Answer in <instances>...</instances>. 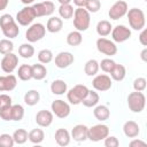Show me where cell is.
Instances as JSON below:
<instances>
[{
	"mask_svg": "<svg viewBox=\"0 0 147 147\" xmlns=\"http://www.w3.org/2000/svg\"><path fill=\"white\" fill-rule=\"evenodd\" d=\"M44 138H45V133L41 129H33L28 133V139L32 144H40L44 141Z\"/></svg>",
	"mask_w": 147,
	"mask_h": 147,
	"instance_id": "32",
	"label": "cell"
},
{
	"mask_svg": "<svg viewBox=\"0 0 147 147\" xmlns=\"http://www.w3.org/2000/svg\"><path fill=\"white\" fill-rule=\"evenodd\" d=\"M139 41L142 46H147V30L144 28L141 33L139 34Z\"/></svg>",
	"mask_w": 147,
	"mask_h": 147,
	"instance_id": "47",
	"label": "cell"
},
{
	"mask_svg": "<svg viewBox=\"0 0 147 147\" xmlns=\"http://www.w3.org/2000/svg\"><path fill=\"white\" fill-rule=\"evenodd\" d=\"M63 28V21L61 17L57 16H52L48 18L47 24H46V30L51 33H56L60 32Z\"/></svg>",
	"mask_w": 147,
	"mask_h": 147,
	"instance_id": "21",
	"label": "cell"
},
{
	"mask_svg": "<svg viewBox=\"0 0 147 147\" xmlns=\"http://www.w3.org/2000/svg\"><path fill=\"white\" fill-rule=\"evenodd\" d=\"M44 1H45V0H44Z\"/></svg>",
	"mask_w": 147,
	"mask_h": 147,
	"instance_id": "55",
	"label": "cell"
},
{
	"mask_svg": "<svg viewBox=\"0 0 147 147\" xmlns=\"http://www.w3.org/2000/svg\"><path fill=\"white\" fill-rule=\"evenodd\" d=\"M54 138H55V141H56V144L59 146H68L70 144L71 136H70L68 130H65V129H57L55 131Z\"/></svg>",
	"mask_w": 147,
	"mask_h": 147,
	"instance_id": "22",
	"label": "cell"
},
{
	"mask_svg": "<svg viewBox=\"0 0 147 147\" xmlns=\"http://www.w3.org/2000/svg\"><path fill=\"white\" fill-rule=\"evenodd\" d=\"M72 1L77 7H85V5L87 2V0H72Z\"/></svg>",
	"mask_w": 147,
	"mask_h": 147,
	"instance_id": "49",
	"label": "cell"
},
{
	"mask_svg": "<svg viewBox=\"0 0 147 147\" xmlns=\"http://www.w3.org/2000/svg\"><path fill=\"white\" fill-rule=\"evenodd\" d=\"M51 109L53 115H55L59 118H65L70 115V105L63 100H54L51 105Z\"/></svg>",
	"mask_w": 147,
	"mask_h": 147,
	"instance_id": "11",
	"label": "cell"
},
{
	"mask_svg": "<svg viewBox=\"0 0 147 147\" xmlns=\"http://www.w3.org/2000/svg\"><path fill=\"white\" fill-rule=\"evenodd\" d=\"M127 15V20H129V24L133 30H142L146 25V17H145V13L139 9V8H131L127 10L126 13Z\"/></svg>",
	"mask_w": 147,
	"mask_h": 147,
	"instance_id": "3",
	"label": "cell"
},
{
	"mask_svg": "<svg viewBox=\"0 0 147 147\" xmlns=\"http://www.w3.org/2000/svg\"><path fill=\"white\" fill-rule=\"evenodd\" d=\"M36 11L32 6H26L22 8L17 14H16V22L22 25V26H28L30 25L33 20L36 18Z\"/></svg>",
	"mask_w": 147,
	"mask_h": 147,
	"instance_id": "8",
	"label": "cell"
},
{
	"mask_svg": "<svg viewBox=\"0 0 147 147\" xmlns=\"http://www.w3.org/2000/svg\"><path fill=\"white\" fill-rule=\"evenodd\" d=\"M111 85H113L111 78L106 74L95 75V77L92 80V86L94 87V90L100 91V92H106V91L110 90Z\"/></svg>",
	"mask_w": 147,
	"mask_h": 147,
	"instance_id": "12",
	"label": "cell"
},
{
	"mask_svg": "<svg viewBox=\"0 0 147 147\" xmlns=\"http://www.w3.org/2000/svg\"><path fill=\"white\" fill-rule=\"evenodd\" d=\"M140 57L144 62H147V48H144L142 52L140 53Z\"/></svg>",
	"mask_w": 147,
	"mask_h": 147,
	"instance_id": "51",
	"label": "cell"
},
{
	"mask_svg": "<svg viewBox=\"0 0 147 147\" xmlns=\"http://www.w3.org/2000/svg\"><path fill=\"white\" fill-rule=\"evenodd\" d=\"M96 48L100 53L107 55V56H113L117 53V46L113 40H109L107 38H99L96 40Z\"/></svg>",
	"mask_w": 147,
	"mask_h": 147,
	"instance_id": "10",
	"label": "cell"
},
{
	"mask_svg": "<svg viewBox=\"0 0 147 147\" xmlns=\"http://www.w3.org/2000/svg\"><path fill=\"white\" fill-rule=\"evenodd\" d=\"M38 61L42 64H47L53 61V53L49 49H41L38 53Z\"/></svg>",
	"mask_w": 147,
	"mask_h": 147,
	"instance_id": "38",
	"label": "cell"
},
{
	"mask_svg": "<svg viewBox=\"0 0 147 147\" xmlns=\"http://www.w3.org/2000/svg\"><path fill=\"white\" fill-rule=\"evenodd\" d=\"M123 132L127 138H136L140 133V126L134 121H126L123 125Z\"/></svg>",
	"mask_w": 147,
	"mask_h": 147,
	"instance_id": "20",
	"label": "cell"
},
{
	"mask_svg": "<svg viewBox=\"0 0 147 147\" xmlns=\"http://www.w3.org/2000/svg\"><path fill=\"white\" fill-rule=\"evenodd\" d=\"M110 33H111V38L115 42H124L131 38V30L123 24L116 25L115 28H113Z\"/></svg>",
	"mask_w": 147,
	"mask_h": 147,
	"instance_id": "13",
	"label": "cell"
},
{
	"mask_svg": "<svg viewBox=\"0 0 147 147\" xmlns=\"http://www.w3.org/2000/svg\"><path fill=\"white\" fill-rule=\"evenodd\" d=\"M109 136V127L106 124H96L87 130V139L91 141H101Z\"/></svg>",
	"mask_w": 147,
	"mask_h": 147,
	"instance_id": "7",
	"label": "cell"
},
{
	"mask_svg": "<svg viewBox=\"0 0 147 147\" xmlns=\"http://www.w3.org/2000/svg\"><path fill=\"white\" fill-rule=\"evenodd\" d=\"M14 49V44L10 39L6 38V39H2L0 40V54H8V53H11Z\"/></svg>",
	"mask_w": 147,
	"mask_h": 147,
	"instance_id": "39",
	"label": "cell"
},
{
	"mask_svg": "<svg viewBox=\"0 0 147 147\" xmlns=\"http://www.w3.org/2000/svg\"><path fill=\"white\" fill-rule=\"evenodd\" d=\"M115 64H116V62L114 60H111V59H103L99 63V68H101V70L103 72L109 74L113 70V68L115 67Z\"/></svg>",
	"mask_w": 147,
	"mask_h": 147,
	"instance_id": "40",
	"label": "cell"
},
{
	"mask_svg": "<svg viewBox=\"0 0 147 147\" xmlns=\"http://www.w3.org/2000/svg\"><path fill=\"white\" fill-rule=\"evenodd\" d=\"M99 100H100V96H99L98 92L90 90L88 93H87V95L83 99L82 103H83L85 107L91 108V107H95V106L99 103Z\"/></svg>",
	"mask_w": 147,
	"mask_h": 147,
	"instance_id": "25",
	"label": "cell"
},
{
	"mask_svg": "<svg viewBox=\"0 0 147 147\" xmlns=\"http://www.w3.org/2000/svg\"><path fill=\"white\" fill-rule=\"evenodd\" d=\"M0 118L3 121H11V105L0 109Z\"/></svg>",
	"mask_w": 147,
	"mask_h": 147,
	"instance_id": "44",
	"label": "cell"
},
{
	"mask_svg": "<svg viewBox=\"0 0 147 147\" xmlns=\"http://www.w3.org/2000/svg\"><path fill=\"white\" fill-rule=\"evenodd\" d=\"M15 144L13 136L8 133H2L0 136V147H13Z\"/></svg>",
	"mask_w": 147,
	"mask_h": 147,
	"instance_id": "42",
	"label": "cell"
},
{
	"mask_svg": "<svg viewBox=\"0 0 147 147\" xmlns=\"http://www.w3.org/2000/svg\"><path fill=\"white\" fill-rule=\"evenodd\" d=\"M24 117V108L21 105H11V121L18 122Z\"/></svg>",
	"mask_w": 147,
	"mask_h": 147,
	"instance_id": "37",
	"label": "cell"
},
{
	"mask_svg": "<svg viewBox=\"0 0 147 147\" xmlns=\"http://www.w3.org/2000/svg\"><path fill=\"white\" fill-rule=\"evenodd\" d=\"M87 130L88 127L84 124H77L74 126V129L71 130V138L75 140V141H85L87 139Z\"/></svg>",
	"mask_w": 147,
	"mask_h": 147,
	"instance_id": "19",
	"label": "cell"
},
{
	"mask_svg": "<svg viewBox=\"0 0 147 147\" xmlns=\"http://www.w3.org/2000/svg\"><path fill=\"white\" fill-rule=\"evenodd\" d=\"M131 147H136V146H146V142L145 141H142V140H140V139H133L130 144H129Z\"/></svg>",
	"mask_w": 147,
	"mask_h": 147,
	"instance_id": "48",
	"label": "cell"
},
{
	"mask_svg": "<svg viewBox=\"0 0 147 147\" xmlns=\"http://www.w3.org/2000/svg\"><path fill=\"white\" fill-rule=\"evenodd\" d=\"M103 140H105V146L106 147H118L119 146L118 139L114 136H107Z\"/></svg>",
	"mask_w": 147,
	"mask_h": 147,
	"instance_id": "45",
	"label": "cell"
},
{
	"mask_svg": "<svg viewBox=\"0 0 147 147\" xmlns=\"http://www.w3.org/2000/svg\"><path fill=\"white\" fill-rule=\"evenodd\" d=\"M99 69H100V68H99V62H98L96 60H94V59L88 60V61L85 63V65H84V71H85V74H86L87 76H90V77L95 76V75L98 74Z\"/></svg>",
	"mask_w": 147,
	"mask_h": 147,
	"instance_id": "30",
	"label": "cell"
},
{
	"mask_svg": "<svg viewBox=\"0 0 147 147\" xmlns=\"http://www.w3.org/2000/svg\"><path fill=\"white\" fill-rule=\"evenodd\" d=\"M145 1H147V0H145Z\"/></svg>",
	"mask_w": 147,
	"mask_h": 147,
	"instance_id": "54",
	"label": "cell"
},
{
	"mask_svg": "<svg viewBox=\"0 0 147 147\" xmlns=\"http://www.w3.org/2000/svg\"><path fill=\"white\" fill-rule=\"evenodd\" d=\"M46 34V28L41 23H33L31 24L26 32H25V38L29 42H37L41 40Z\"/></svg>",
	"mask_w": 147,
	"mask_h": 147,
	"instance_id": "6",
	"label": "cell"
},
{
	"mask_svg": "<svg viewBox=\"0 0 147 147\" xmlns=\"http://www.w3.org/2000/svg\"><path fill=\"white\" fill-rule=\"evenodd\" d=\"M74 26L77 31H86L90 28L91 16L90 13L84 7H77L74 11Z\"/></svg>",
	"mask_w": 147,
	"mask_h": 147,
	"instance_id": "2",
	"label": "cell"
},
{
	"mask_svg": "<svg viewBox=\"0 0 147 147\" xmlns=\"http://www.w3.org/2000/svg\"><path fill=\"white\" fill-rule=\"evenodd\" d=\"M17 64H18V57L13 52L5 54V56L2 57L1 63H0L2 71L6 74H11L17 68Z\"/></svg>",
	"mask_w": 147,
	"mask_h": 147,
	"instance_id": "14",
	"label": "cell"
},
{
	"mask_svg": "<svg viewBox=\"0 0 147 147\" xmlns=\"http://www.w3.org/2000/svg\"><path fill=\"white\" fill-rule=\"evenodd\" d=\"M9 3V0H0V11L5 10Z\"/></svg>",
	"mask_w": 147,
	"mask_h": 147,
	"instance_id": "50",
	"label": "cell"
},
{
	"mask_svg": "<svg viewBox=\"0 0 147 147\" xmlns=\"http://www.w3.org/2000/svg\"><path fill=\"white\" fill-rule=\"evenodd\" d=\"M0 28L3 36L8 39H14L20 33L18 25L16 24L13 16L9 14H3L2 16H0Z\"/></svg>",
	"mask_w": 147,
	"mask_h": 147,
	"instance_id": "1",
	"label": "cell"
},
{
	"mask_svg": "<svg viewBox=\"0 0 147 147\" xmlns=\"http://www.w3.org/2000/svg\"><path fill=\"white\" fill-rule=\"evenodd\" d=\"M111 29H113V25H111V23H110L109 21H107V20L99 21L98 24H96V33H98L100 37H107L108 34H110Z\"/></svg>",
	"mask_w": 147,
	"mask_h": 147,
	"instance_id": "26",
	"label": "cell"
},
{
	"mask_svg": "<svg viewBox=\"0 0 147 147\" xmlns=\"http://www.w3.org/2000/svg\"><path fill=\"white\" fill-rule=\"evenodd\" d=\"M84 8L88 13H98L101 8V2H100V0H87Z\"/></svg>",
	"mask_w": 147,
	"mask_h": 147,
	"instance_id": "41",
	"label": "cell"
},
{
	"mask_svg": "<svg viewBox=\"0 0 147 147\" xmlns=\"http://www.w3.org/2000/svg\"><path fill=\"white\" fill-rule=\"evenodd\" d=\"M129 109L133 113H141L146 106V98L142 92L134 91L127 95Z\"/></svg>",
	"mask_w": 147,
	"mask_h": 147,
	"instance_id": "4",
	"label": "cell"
},
{
	"mask_svg": "<svg viewBox=\"0 0 147 147\" xmlns=\"http://www.w3.org/2000/svg\"><path fill=\"white\" fill-rule=\"evenodd\" d=\"M110 74V77L111 79L116 80V82H121L125 78L126 76V69L123 64H115V67L113 68V70L109 72Z\"/></svg>",
	"mask_w": 147,
	"mask_h": 147,
	"instance_id": "27",
	"label": "cell"
},
{
	"mask_svg": "<svg viewBox=\"0 0 147 147\" xmlns=\"http://www.w3.org/2000/svg\"><path fill=\"white\" fill-rule=\"evenodd\" d=\"M75 61L74 55L70 52H60L56 56H55V65L59 69H65L68 67H70Z\"/></svg>",
	"mask_w": 147,
	"mask_h": 147,
	"instance_id": "16",
	"label": "cell"
},
{
	"mask_svg": "<svg viewBox=\"0 0 147 147\" xmlns=\"http://www.w3.org/2000/svg\"><path fill=\"white\" fill-rule=\"evenodd\" d=\"M33 1H34V0H21V2H22V3H24V5H28V6H29L30 3H32Z\"/></svg>",
	"mask_w": 147,
	"mask_h": 147,
	"instance_id": "53",
	"label": "cell"
},
{
	"mask_svg": "<svg viewBox=\"0 0 147 147\" xmlns=\"http://www.w3.org/2000/svg\"><path fill=\"white\" fill-rule=\"evenodd\" d=\"M17 85L16 76L8 74L6 76H0V92H10Z\"/></svg>",
	"mask_w": 147,
	"mask_h": 147,
	"instance_id": "17",
	"label": "cell"
},
{
	"mask_svg": "<svg viewBox=\"0 0 147 147\" xmlns=\"http://www.w3.org/2000/svg\"><path fill=\"white\" fill-rule=\"evenodd\" d=\"M13 139L15 141V144L18 145H23L28 140V132L24 129H17L14 133H13Z\"/></svg>",
	"mask_w": 147,
	"mask_h": 147,
	"instance_id": "36",
	"label": "cell"
},
{
	"mask_svg": "<svg viewBox=\"0 0 147 147\" xmlns=\"http://www.w3.org/2000/svg\"><path fill=\"white\" fill-rule=\"evenodd\" d=\"M32 67V78L36 80H41L46 77L47 75V69L42 63H36Z\"/></svg>",
	"mask_w": 147,
	"mask_h": 147,
	"instance_id": "28",
	"label": "cell"
},
{
	"mask_svg": "<svg viewBox=\"0 0 147 147\" xmlns=\"http://www.w3.org/2000/svg\"><path fill=\"white\" fill-rule=\"evenodd\" d=\"M88 88L83 85V84H77L75 85L72 88H70L68 92H67V98H68V101L71 103V105H79L82 103L83 99L87 95L88 93Z\"/></svg>",
	"mask_w": 147,
	"mask_h": 147,
	"instance_id": "5",
	"label": "cell"
},
{
	"mask_svg": "<svg viewBox=\"0 0 147 147\" xmlns=\"http://www.w3.org/2000/svg\"><path fill=\"white\" fill-rule=\"evenodd\" d=\"M18 54L23 59H30L34 55V47L28 42V44H22L20 47H18Z\"/></svg>",
	"mask_w": 147,
	"mask_h": 147,
	"instance_id": "33",
	"label": "cell"
},
{
	"mask_svg": "<svg viewBox=\"0 0 147 147\" xmlns=\"http://www.w3.org/2000/svg\"><path fill=\"white\" fill-rule=\"evenodd\" d=\"M36 123L41 127H47L53 123V113L47 109H41L36 115Z\"/></svg>",
	"mask_w": 147,
	"mask_h": 147,
	"instance_id": "18",
	"label": "cell"
},
{
	"mask_svg": "<svg viewBox=\"0 0 147 147\" xmlns=\"http://www.w3.org/2000/svg\"><path fill=\"white\" fill-rule=\"evenodd\" d=\"M127 10H129L127 3L125 1H123V0H118L108 10V16H109L110 20L117 21V20L122 18L124 15H126Z\"/></svg>",
	"mask_w": 147,
	"mask_h": 147,
	"instance_id": "9",
	"label": "cell"
},
{
	"mask_svg": "<svg viewBox=\"0 0 147 147\" xmlns=\"http://www.w3.org/2000/svg\"><path fill=\"white\" fill-rule=\"evenodd\" d=\"M82 41H83V36L77 30L69 32L68 36H67V42L70 46H78V45L82 44Z\"/></svg>",
	"mask_w": 147,
	"mask_h": 147,
	"instance_id": "34",
	"label": "cell"
},
{
	"mask_svg": "<svg viewBox=\"0 0 147 147\" xmlns=\"http://www.w3.org/2000/svg\"><path fill=\"white\" fill-rule=\"evenodd\" d=\"M74 11H75V9H74V7L70 3H68V5H61L59 7V15H60L61 18H64V20L72 18Z\"/></svg>",
	"mask_w": 147,
	"mask_h": 147,
	"instance_id": "35",
	"label": "cell"
},
{
	"mask_svg": "<svg viewBox=\"0 0 147 147\" xmlns=\"http://www.w3.org/2000/svg\"><path fill=\"white\" fill-rule=\"evenodd\" d=\"M51 91L55 95H62L68 91V85L62 79H55L51 84Z\"/></svg>",
	"mask_w": 147,
	"mask_h": 147,
	"instance_id": "24",
	"label": "cell"
},
{
	"mask_svg": "<svg viewBox=\"0 0 147 147\" xmlns=\"http://www.w3.org/2000/svg\"><path fill=\"white\" fill-rule=\"evenodd\" d=\"M17 76L21 80H30L32 78V67L30 64H21L17 70Z\"/></svg>",
	"mask_w": 147,
	"mask_h": 147,
	"instance_id": "29",
	"label": "cell"
},
{
	"mask_svg": "<svg viewBox=\"0 0 147 147\" xmlns=\"http://www.w3.org/2000/svg\"><path fill=\"white\" fill-rule=\"evenodd\" d=\"M61 5H68V3H70L72 0H57Z\"/></svg>",
	"mask_w": 147,
	"mask_h": 147,
	"instance_id": "52",
	"label": "cell"
},
{
	"mask_svg": "<svg viewBox=\"0 0 147 147\" xmlns=\"http://www.w3.org/2000/svg\"><path fill=\"white\" fill-rule=\"evenodd\" d=\"M10 105H11V98L8 94H0V109Z\"/></svg>",
	"mask_w": 147,
	"mask_h": 147,
	"instance_id": "46",
	"label": "cell"
},
{
	"mask_svg": "<svg viewBox=\"0 0 147 147\" xmlns=\"http://www.w3.org/2000/svg\"><path fill=\"white\" fill-rule=\"evenodd\" d=\"M32 7H33V9L36 11V16L37 17L49 16L55 10V6L51 0H45L42 2H38V3L33 5Z\"/></svg>",
	"mask_w": 147,
	"mask_h": 147,
	"instance_id": "15",
	"label": "cell"
},
{
	"mask_svg": "<svg viewBox=\"0 0 147 147\" xmlns=\"http://www.w3.org/2000/svg\"><path fill=\"white\" fill-rule=\"evenodd\" d=\"M40 100V94L37 90H30L24 94V102L28 106H34L39 102Z\"/></svg>",
	"mask_w": 147,
	"mask_h": 147,
	"instance_id": "31",
	"label": "cell"
},
{
	"mask_svg": "<svg viewBox=\"0 0 147 147\" xmlns=\"http://www.w3.org/2000/svg\"><path fill=\"white\" fill-rule=\"evenodd\" d=\"M93 115L94 117L100 121V122H103V121H107L110 116V111H109V108L105 105H96L94 107V110H93Z\"/></svg>",
	"mask_w": 147,
	"mask_h": 147,
	"instance_id": "23",
	"label": "cell"
},
{
	"mask_svg": "<svg viewBox=\"0 0 147 147\" xmlns=\"http://www.w3.org/2000/svg\"><path fill=\"white\" fill-rule=\"evenodd\" d=\"M146 85H147V80L144 77H138V78H136L133 80V88H134V91L142 92V91H145Z\"/></svg>",
	"mask_w": 147,
	"mask_h": 147,
	"instance_id": "43",
	"label": "cell"
}]
</instances>
